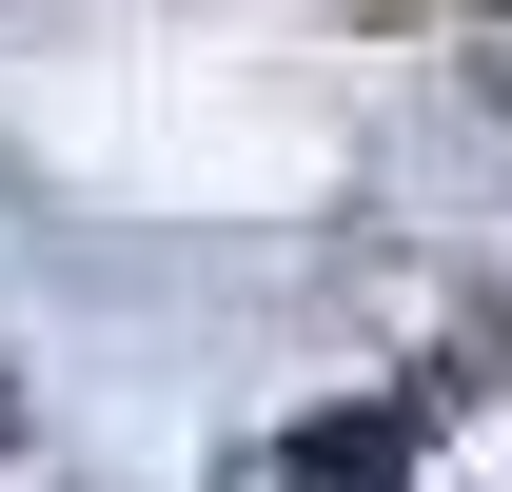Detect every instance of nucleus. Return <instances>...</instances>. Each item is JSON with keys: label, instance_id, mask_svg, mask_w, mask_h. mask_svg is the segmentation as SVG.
Here are the masks:
<instances>
[{"label": "nucleus", "instance_id": "f257e3e1", "mask_svg": "<svg viewBox=\"0 0 512 492\" xmlns=\"http://www.w3.org/2000/svg\"><path fill=\"white\" fill-rule=\"evenodd\" d=\"M394 473H414V414H316L276 453V492H394Z\"/></svg>", "mask_w": 512, "mask_h": 492}]
</instances>
